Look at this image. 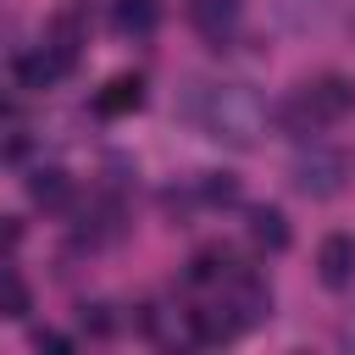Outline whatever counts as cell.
<instances>
[{"label":"cell","instance_id":"1","mask_svg":"<svg viewBox=\"0 0 355 355\" xmlns=\"http://www.w3.org/2000/svg\"><path fill=\"white\" fill-rule=\"evenodd\" d=\"M355 111V83L349 78H338V72H327V78H311L305 89H300V100L283 111V122H311V128H322V122H338V116H349Z\"/></svg>","mask_w":355,"mask_h":355},{"label":"cell","instance_id":"10","mask_svg":"<svg viewBox=\"0 0 355 355\" xmlns=\"http://www.w3.org/2000/svg\"><path fill=\"white\" fill-rule=\"evenodd\" d=\"M161 22V6L155 0H116V28L122 33H150Z\"/></svg>","mask_w":355,"mask_h":355},{"label":"cell","instance_id":"7","mask_svg":"<svg viewBox=\"0 0 355 355\" xmlns=\"http://www.w3.org/2000/svg\"><path fill=\"white\" fill-rule=\"evenodd\" d=\"M250 244L266 250V255H283L288 250V216L277 205H255L250 211Z\"/></svg>","mask_w":355,"mask_h":355},{"label":"cell","instance_id":"6","mask_svg":"<svg viewBox=\"0 0 355 355\" xmlns=\"http://www.w3.org/2000/svg\"><path fill=\"white\" fill-rule=\"evenodd\" d=\"M139 105H144V78H133V72L111 78V83L94 94V111H100V116H128V111H139Z\"/></svg>","mask_w":355,"mask_h":355},{"label":"cell","instance_id":"9","mask_svg":"<svg viewBox=\"0 0 355 355\" xmlns=\"http://www.w3.org/2000/svg\"><path fill=\"white\" fill-rule=\"evenodd\" d=\"M189 17H194V28H200L205 39H222V33H233V22H239V0H194Z\"/></svg>","mask_w":355,"mask_h":355},{"label":"cell","instance_id":"14","mask_svg":"<svg viewBox=\"0 0 355 355\" xmlns=\"http://www.w3.org/2000/svg\"><path fill=\"white\" fill-rule=\"evenodd\" d=\"M116 322L105 316V305H83V333H94V338H105Z\"/></svg>","mask_w":355,"mask_h":355},{"label":"cell","instance_id":"3","mask_svg":"<svg viewBox=\"0 0 355 355\" xmlns=\"http://www.w3.org/2000/svg\"><path fill=\"white\" fill-rule=\"evenodd\" d=\"M255 122H261V105H255L244 89H222V94H216V116H211L216 139L250 144V139H255Z\"/></svg>","mask_w":355,"mask_h":355},{"label":"cell","instance_id":"13","mask_svg":"<svg viewBox=\"0 0 355 355\" xmlns=\"http://www.w3.org/2000/svg\"><path fill=\"white\" fill-rule=\"evenodd\" d=\"M205 200H211V205H233V200H239V183H233L227 172H211V183H205Z\"/></svg>","mask_w":355,"mask_h":355},{"label":"cell","instance_id":"8","mask_svg":"<svg viewBox=\"0 0 355 355\" xmlns=\"http://www.w3.org/2000/svg\"><path fill=\"white\" fill-rule=\"evenodd\" d=\"M28 200H33V205H44V211H55V205H67V200H72V178H67L61 166H39V172L28 178Z\"/></svg>","mask_w":355,"mask_h":355},{"label":"cell","instance_id":"11","mask_svg":"<svg viewBox=\"0 0 355 355\" xmlns=\"http://www.w3.org/2000/svg\"><path fill=\"white\" fill-rule=\"evenodd\" d=\"M227 283L233 277V261H227V250H200L194 261H189V283Z\"/></svg>","mask_w":355,"mask_h":355},{"label":"cell","instance_id":"5","mask_svg":"<svg viewBox=\"0 0 355 355\" xmlns=\"http://www.w3.org/2000/svg\"><path fill=\"white\" fill-rule=\"evenodd\" d=\"M316 277L327 288H344L355 283V233H327L316 244Z\"/></svg>","mask_w":355,"mask_h":355},{"label":"cell","instance_id":"12","mask_svg":"<svg viewBox=\"0 0 355 355\" xmlns=\"http://www.w3.org/2000/svg\"><path fill=\"white\" fill-rule=\"evenodd\" d=\"M28 305H33V300H28L22 272H17V266H6V316H11V322H22V316H28Z\"/></svg>","mask_w":355,"mask_h":355},{"label":"cell","instance_id":"2","mask_svg":"<svg viewBox=\"0 0 355 355\" xmlns=\"http://www.w3.org/2000/svg\"><path fill=\"white\" fill-rule=\"evenodd\" d=\"M294 189L311 194V200H333L344 189V155L338 150H311L294 161Z\"/></svg>","mask_w":355,"mask_h":355},{"label":"cell","instance_id":"4","mask_svg":"<svg viewBox=\"0 0 355 355\" xmlns=\"http://www.w3.org/2000/svg\"><path fill=\"white\" fill-rule=\"evenodd\" d=\"M72 61H78V50L44 44V50H28V55H17L11 67H17V83H22V89H44V83L67 78V72H72Z\"/></svg>","mask_w":355,"mask_h":355}]
</instances>
